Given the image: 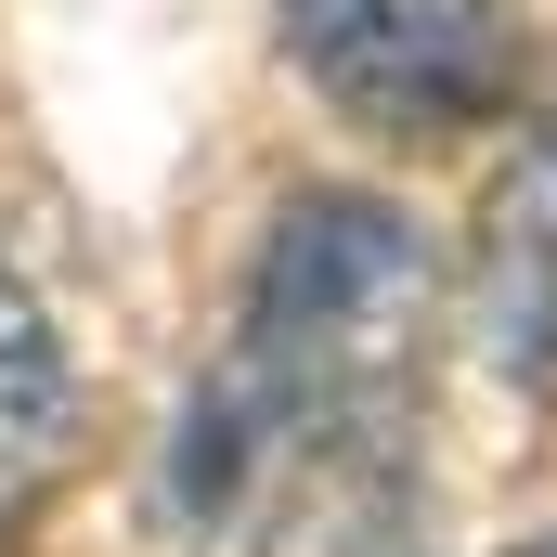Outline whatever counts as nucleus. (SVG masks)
Listing matches in <instances>:
<instances>
[{"label": "nucleus", "mask_w": 557, "mask_h": 557, "mask_svg": "<svg viewBox=\"0 0 557 557\" xmlns=\"http://www.w3.org/2000/svg\"><path fill=\"white\" fill-rule=\"evenodd\" d=\"M285 65L376 143H454L519 104V0H273Z\"/></svg>", "instance_id": "1"}, {"label": "nucleus", "mask_w": 557, "mask_h": 557, "mask_svg": "<svg viewBox=\"0 0 557 557\" xmlns=\"http://www.w3.org/2000/svg\"><path fill=\"white\" fill-rule=\"evenodd\" d=\"M519 557H557V532H545V545H519Z\"/></svg>", "instance_id": "4"}, {"label": "nucleus", "mask_w": 557, "mask_h": 557, "mask_svg": "<svg viewBox=\"0 0 557 557\" xmlns=\"http://www.w3.org/2000/svg\"><path fill=\"white\" fill-rule=\"evenodd\" d=\"M65 467H78V363L52 337V311L26 298V273L0 260V557L52 519Z\"/></svg>", "instance_id": "3"}, {"label": "nucleus", "mask_w": 557, "mask_h": 557, "mask_svg": "<svg viewBox=\"0 0 557 557\" xmlns=\"http://www.w3.org/2000/svg\"><path fill=\"white\" fill-rule=\"evenodd\" d=\"M467 324L493 350L506 389L557 403V117L506 143L493 195H480V247H467Z\"/></svg>", "instance_id": "2"}]
</instances>
